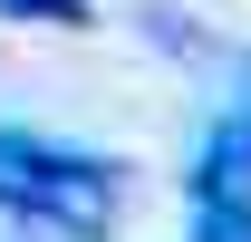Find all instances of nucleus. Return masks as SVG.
Segmentation results:
<instances>
[{"instance_id": "3", "label": "nucleus", "mask_w": 251, "mask_h": 242, "mask_svg": "<svg viewBox=\"0 0 251 242\" xmlns=\"http://www.w3.org/2000/svg\"><path fill=\"white\" fill-rule=\"evenodd\" d=\"M0 20H29V30H97L87 0H0Z\"/></svg>"}, {"instance_id": "5", "label": "nucleus", "mask_w": 251, "mask_h": 242, "mask_svg": "<svg viewBox=\"0 0 251 242\" xmlns=\"http://www.w3.org/2000/svg\"><path fill=\"white\" fill-rule=\"evenodd\" d=\"M222 126H242V136H251V49L232 59V78H222Z\"/></svg>"}, {"instance_id": "1", "label": "nucleus", "mask_w": 251, "mask_h": 242, "mask_svg": "<svg viewBox=\"0 0 251 242\" xmlns=\"http://www.w3.org/2000/svg\"><path fill=\"white\" fill-rule=\"evenodd\" d=\"M0 213L87 242V233L116 223V165H97L77 146H49L29 126H0Z\"/></svg>"}, {"instance_id": "4", "label": "nucleus", "mask_w": 251, "mask_h": 242, "mask_svg": "<svg viewBox=\"0 0 251 242\" xmlns=\"http://www.w3.org/2000/svg\"><path fill=\"white\" fill-rule=\"evenodd\" d=\"M184 242H251V204H222V213H193Z\"/></svg>"}, {"instance_id": "2", "label": "nucleus", "mask_w": 251, "mask_h": 242, "mask_svg": "<svg viewBox=\"0 0 251 242\" xmlns=\"http://www.w3.org/2000/svg\"><path fill=\"white\" fill-rule=\"evenodd\" d=\"M184 184H193V213H222V204H251V136H242V126H222V117H213V136L193 146Z\"/></svg>"}]
</instances>
